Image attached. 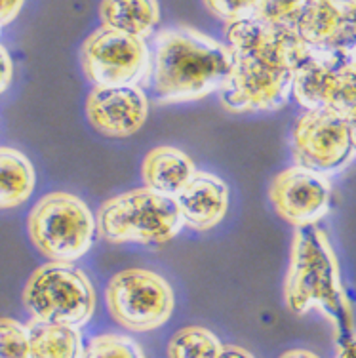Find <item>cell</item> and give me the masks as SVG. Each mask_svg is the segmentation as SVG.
Segmentation results:
<instances>
[{
  "label": "cell",
  "mask_w": 356,
  "mask_h": 358,
  "mask_svg": "<svg viewBox=\"0 0 356 358\" xmlns=\"http://www.w3.org/2000/svg\"><path fill=\"white\" fill-rule=\"evenodd\" d=\"M197 176V168L185 152L170 145L155 147L143 160V181L155 193L176 199Z\"/></svg>",
  "instance_id": "4fadbf2b"
},
{
  "label": "cell",
  "mask_w": 356,
  "mask_h": 358,
  "mask_svg": "<svg viewBox=\"0 0 356 358\" xmlns=\"http://www.w3.org/2000/svg\"><path fill=\"white\" fill-rule=\"evenodd\" d=\"M96 227L111 244H164L183 229V220L176 199L143 187L105 200Z\"/></svg>",
  "instance_id": "277c9868"
},
{
  "label": "cell",
  "mask_w": 356,
  "mask_h": 358,
  "mask_svg": "<svg viewBox=\"0 0 356 358\" xmlns=\"http://www.w3.org/2000/svg\"><path fill=\"white\" fill-rule=\"evenodd\" d=\"M27 330L31 358H78L83 352L80 334L76 328L31 320Z\"/></svg>",
  "instance_id": "e0dca14e"
},
{
  "label": "cell",
  "mask_w": 356,
  "mask_h": 358,
  "mask_svg": "<svg viewBox=\"0 0 356 358\" xmlns=\"http://www.w3.org/2000/svg\"><path fill=\"white\" fill-rule=\"evenodd\" d=\"M336 73L337 69H334L322 55L313 50L311 59L303 63L294 73L292 94L297 99V103L307 110L326 109Z\"/></svg>",
  "instance_id": "2e32d148"
},
{
  "label": "cell",
  "mask_w": 356,
  "mask_h": 358,
  "mask_svg": "<svg viewBox=\"0 0 356 358\" xmlns=\"http://www.w3.org/2000/svg\"><path fill=\"white\" fill-rule=\"evenodd\" d=\"M284 299L295 315L320 310L334 326L339 343L355 338L353 309L343 288L336 252L318 225L295 227Z\"/></svg>",
  "instance_id": "7a4b0ae2"
},
{
  "label": "cell",
  "mask_w": 356,
  "mask_h": 358,
  "mask_svg": "<svg viewBox=\"0 0 356 358\" xmlns=\"http://www.w3.org/2000/svg\"><path fill=\"white\" fill-rule=\"evenodd\" d=\"M233 55L227 44L197 29L178 25L157 36L155 92L162 101H192L220 90Z\"/></svg>",
  "instance_id": "3957f363"
},
{
  "label": "cell",
  "mask_w": 356,
  "mask_h": 358,
  "mask_svg": "<svg viewBox=\"0 0 356 358\" xmlns=\"http://www.w3.org/2000/svg\"><path fill=\"white\" fill-rule=\"evenodd\" d=\"M111 317L130 331H151L170 320L176 305L166 278L149 268H124L105 289Z\"/></svg>",
  "instance_id": "52a82bcc"
},
{
  "label": "cell",
  "mask_w": 356,
  "mask_h": 358,
  "mask_svg": "<svg viewBox=\"0 0 356 358\" xmlns=\"http://www.w3.org/2000/svg\"><path fill=\"white\" fill-rule=\"evenodd\" d=\"M220 338L202 326H187L173 334L168 358H215L221 351Z\"/></svg>",
  "instance_id": "ac0fdd59"
},
{
  "label": "cell",
  "mask_w": 356,
  "mask_h": 358,
  "mask_svg": "<svg viewBox=\"0 0 356 358\" xmlns=\"http://www.w3.org/2000/svg\"><path fill=\"white\" fill-rule=\"evenodd\" d=\"M83 358H145L141 347L128 336L103 334L88 343Z\"/></svg>",
  "instance_id": "ffe728a7"
},
{
  "label": "cell",
  "mask_w": 356,
  "mask_h": 358,
  "mask_svg": "<svg viewBox=\"0 0 356 358\" xmlns=\"http://www.w3.org/2000/svg\"><path fill=\"white\" fill-rule=\"evenodd\" d=\"M347 122H349V130H350V139H353V147H355L356 151V113L355 115H350L347 118Z\"/></svg>",
  "instance_id": "f1b7e54d"
},
{
  "label": "cell",
  "mask_w": 356,
  "mask_h": 358,
  "mask_svg": "<svg viewBox=\"0 0 356 358\" xmlns=\"http://www.w3.org/2000/svg\"><path fill=\"white\" fill-rule=\"evenodd\" d=\"M269 199L282 220L295 225H316L328 214L332 185L322 173L292 166L271 181Z\"/></svg>",
  "instance_id": "30bf717a"
},
{
  "label": "cell",
  "mask_w": 356,
  "mask_h": 358,
  "mask_svg": "<svg viewBox=\"0 0 356 358\" xmlns=\"http://www.w3.org/2000/svg\"><path fill=\"white\" fill-rule=\"evenodd\" d=\"M206 8L212 10L213 14L225 20L227 23H234V21L248 20L254 17L255 10H257V2H244V0H210L206 2Z\"/></svg>",
  "instance_id": "603a6c76"
},
{
  "label": "cell",
  "mask_w": 356,
  "mask_h": 358,
  "mask_svg": "<svg viewBox=\"0 0 356 358\" xmlns=\"http://www.w3.org/2000/svg\"><path fill=\"white\" fill-rule=\"evenodd\" d=\"M183 225L194 231H210L220 225L229 208V189L223 179L197 172L191 183L176 196Z\"/></svg>",
  "instance_id": "7c38bea8"
},
{
  "label": "cell",
  "mask_w": 356,
  "mask_h": 358,
  "mask_svg": "<svg viewBox=\"0 0 356 358\" xmlns=\"http://www.w3.org/2000/svg\"><path fill=\"white\" fill-rule=\"evenodd\" d=\"M353 67L356 69V54H355V57H353Z\"/></svg>",
  "instance_id": "4dcf8cb0"
},
{
  "label": "cell",
  "mask_w": 356,
  "mask_h": 358,
  "mask_svg": "<svg viewBox=\"0 0 356 358\" xmlns=\"http://www.w3.org/2000/svg\"><path fill=\"white\" fill-rule=\"evenodd\" d=\"M86 117L101 136L130 138L147 122L149 101L139 86H96L86 99Z\"/></svg>",
  "instance_id": "8fae6325"
},
{
  "label": "cell",
  "mask_w": 356,
  "mask_h": 358,
  "mask_svg": "<svg viewBox=\"0 0 356 358\" xmlns=\"http://www.w3.org/2000/svg\"><path fill=\"white\" fill-rule=\"evenodd\" d=\"M303 6L305 2H257L254 17L271 27L295 29Z\"/></svg>",
  "instance_id": "7402d4cb"
},
{
  "label": "cell",
  "mask_w": 356,
  "mask_h": 358,
  "mask_svg": "<svg viewBox=\"0 0 356 358\" xmlns=\"http://www.w3.org/2000/svg\"><path fill=\"white\" fill-rule=\"evenodd\" d=\"M0 358H31L27 326L14 318L0 317Z\"/></svg>",
  "instance_id": "44dd1931"
},
{
  "label": "cell",
  "mask_w": 356,
  "mask_h": 358,
  "mask_svg": "<svg viewBox=\"0 0 356 358\" xmlns=\"http://www.w3.org/2000/svg\"><path fill=\"white\" fill-rule=\"evenodd\" d=\"M21 8H23V2H15V0L0 2V27L10 23V21H14L21 12Z\"/></svg>",
  "instance_id": "d4e9b609"
},
{
  "label": "cell",
  "mask_w": 356,
  "mask_h": 358,
  "mask_svg": "<svg viewBox=\"0 0 356 358\" xmlns=\"http://www.w3.org/2000/svg\"><path fill=\"white\" fill-rule=\"evenodd\" d=\"M355 155L349 122L329 109L307 110L294 128L297 166L316 173H332L347 166Z\"/></svg>",
  "instance_id": "9c48e42d"
},
{
  "label": "cell",
  "mask_w": 356,
  "mask_h": 358,
  "mask_svg": "<svg viewBox=\"0 0 356 358\" xmlns=\"http://www.w3.org/2000/svg\"><path fill=\"white\" fill-rule=\"evenodd\" d=\"M36 173L31 160L17 149L0 147V210H12L33 194Z\"/></svg>",
  "instance_id": "9a60e30c"
},
{
  "label": "cell",
  "mask_w": 356,
  "mask_h": 358,
  "mask_svg": "<svg viewBox=\"0 0 356 358\" xmlns=\"http://www.w3.org/2000/svg\"><path fill=\"white\" fill-rule=\"evenodd\" d=\"M12 75H14V63L12 57L8 54V50L0 44V94H4L12 83Z\"/></svg>",
  "instance_id": "cb8c5ba5"
},
{
  "label": "cell",
  "mask_w": 356,
  "mask_h": 358,
  "mask_svg": "<svg viewBox=\"0 0 356 358\" xmlns=\"http://www.w3.org/2000/svg\"><path fill=\"white\" fill-rule=\"evenodd\" d=\"M343 6L347 10V14L350 15V20L356 25V0H350V2H343Z\"/></svg>",
  "instance_id": "f546056e"
},
{
  "label": "cell",
  "mask_w": 356,
  "mask_h": 358,
  "mask_svg": "<svg viewBox=\"0 0 356 358\" xmlns=\"http://www.w3.org/2000/svg\"><path fill=\"white\" fill-rule=\"evenodd\" d=\"M231 55L233 65L220 88L221 101L233 113H246L280 109L288 101L294 73L308 62L313 50L295 29L267 25L254 50Z\"/></svg>",
  "instance_id": "6da1fadb"
},
{
  "label": "cell",
  "mask_w": 356,
  "mask_h": 358,
  "mask_svg": "<svg viewBox=\"0 0 356 358\" xmlns=\"http://www.w3.org/2000/svg\"><path fill=\"white\" fill-rule=\"evenodd\" d=\"M278 358H320V357L315 355L313 351H307V349H290V351L282 352Z\"/></svg>",
  "instance_id": "83f0119b"
},
{
  "label": "cell",
  "mask_w": 356,
  "mask_h": 358,
  "mask_svg": "<svg viewBox=\"0 0 356 358\" xmlns=\"http://www.w3.org/2000/svg\"><path fill=\"white\" fill-rule=\"evenodd\" d=\"M336 358H356V336L339 343Z\"/></svg>",
  "instance_id": "4316f807"
},
{
  "label": "cell",
  "mask_w": 356,
  "mask_h": 358,
  "mask_svg": "<svg viewBox=\"0 0 356 358\" xmlns=\"http://www.w3.org/2000/svg\"><path fill=\"white\" fill-rule=\"evenodd\" d=\"M99 20L101 27L117 29L120 33L145 41L147 36L152 35L160 21V6L155 0H105L99 4Z\"/></svg>",
  "instance_id": "5bb4252c"
},
{
  "label": "cell",
  "mask_w": 356,
  "mask_h": 358,
  "mask_svg": "<svg viewBox=\"0 0 356 358\" xmlns=\"http://www.w3.org/2000/svg\"><path fill=\"white\" fill-rule=\"evenodd\" d=\"M23 305L36 322L80 328L94 317L96 292L73 263L50 262L29 276Z\"/></svg>",
  "instance_id": "8992f818"
},
{
  "label": "cell",
  "mask_w": 356,
  "mask_h": 358,
  "mask_svg": "<svg viewBox=\"0 0 356 358\" xmlns=\"http://www.w3.org/2000/svg\"><path fill=\"white\" fill-rule=\"evenodd\" d=\"M326 109L334 110L345 120L356 113V69L353 63L334 75Z\"/></svg>",
  "instance_id": "d6986e66"
},
{
  "label": "cell",
  "mask_w": 356,
  "mask_h": 358,
  "mask_svg": "<svg viewBox=\"0 0 356 358\" xmlns=\"http://www.w3.org/2000/svg\"><path fill=\"white\" fill-rule=\"evenodd\" d=\"M215 358H255L252 352L244 349V347H238V345H223L221 347L220 355Z\"/></svg>",
  "instance_id": "484cf974"
},
{
  "label": "cell",
  "mask_w": 356,
  "mask_h": 358,
  "mask_svg": "<svg viewBox=\"0 0 356 358\" xmlns=\"http://www.w3.org/2000/svg\"><path fill=\"white\" fill-rule=\"evenodd\" d=\"M96 231V217L76 194H46L29 214V236L34 248L54 263H73L88 254Z\"/></svg>",
  "instance_id": "5b68a950"
},
{
  "label": "cell",
  "mask_w": 356,
  "mask_h": 358,
  "mask_svg": "<svg viewBox=\"0 0 356 358\" xmlns=\"http://www.w3.org/2000/svg\"><path fill=\"white\" fill-rule=\"evenodd\" d=\"M83 69L96 86H137L149 69L147 42L99 27L83 44Z\"/></svg>",
  "instance_id": "ba28073f"
}]
</instances>
